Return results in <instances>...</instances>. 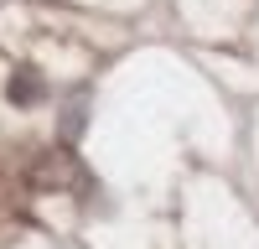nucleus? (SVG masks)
Instances as JSON below:
<instances>
[{"instance_id": "nucleus-1", "label": "nucleus", "mask_w": 259, "mask_h": 249, "mask_svg": "<svg viewBox=\"0 0 259 249\" xmlns=\"http://www.w3.org/2000/svg\"><path fill=\"white\" fill-rule=\"evenodd\" d=\"M41 99V78L26 68V73H16L11 78V104H36Z\"/></svg>"}, {"instance_id": "nucleus-2", "label": "nucleus", "mask_w": 259, "mask_h": 249, "mask_svg": "<svg viewBox=\"0 0 259 249\" xmlns=\"http://www.w3.org/2000/svg\"><path fill=\"white\" fill-rule=\"evenodd\" d=\"M31 177H36V182H47V187H52V182H73V161H68V156H47Z\"/></svg>"}, {"instance_id": "nucleus-3", "label": "nucleus", "mask_w": 259, "mask_h": 249, "mask_svg": "<svg viewBox=\"0 0 259 249\" xmlns=\"http://www.w3.org/2000/svg\"><path fill=\"white\" fill-rule=\"evenodd\" d=\"M78 130H83V104H68V119H62V135L73 140Z\"/></svg>"}]
</instances>
